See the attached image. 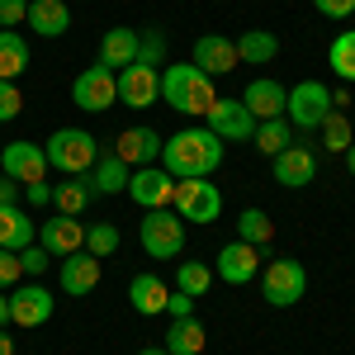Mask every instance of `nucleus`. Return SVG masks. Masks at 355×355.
<instances>
[{
	"instance_id": "1",
	"label": "nucleus",
	"mask_w": 355,
	"mask_h": 355,
	"mask_svg": "<svg viewBox=\"0 0 355 355\" xmlns=\"http://www.w3.org/2000/svg\"><path fill=\"white\" fill-rule=\"evenodd\" d=\"M162 166L175 180H204L223 166V137L209 128H180L162 142Z\"/></svg>"
},
{
	"instance_id": "2",
	"label": "nucleus",
	"mask_w": 355,
	"mask_h": 355,
	"mask_svg": "<svg viewBox=\"0 0 355 355\" xmlns=\"http://www.w3.org/2000/svg\"><path fill=\"white\" fill-rule=\"evenodd\" d=\"M162 100H166L175 114L204 119V114H209V105L218 100V95H214V76H204L194 62L166 67V71H162Z\"/></svg>"
},
{
	"instance_id": "3",
	"label": "nucleus",
	"mask_w": 355,
	"mask_h": 355,
	"mask_svg": "<svg viewBox=\"0 0 355 355\" xmlns=\"http://www.w3.org/2000/svg\"><path fill=\"white\" fill-rule=\"evenodd\" d=\"M43 157L62 175H90V166L100 162V142H95V133H85V128H57L43 142Z\"/></svg>"
},
{
	"instance_id": "4",
	"label": "nucleus",
	"mask_w": 355,
	"mask_h": 355,
	"mask_svg": "<svg viewBox=\"0 0 355 355\" xmlns=\"http://www.w3.org/2000/svg\"><path fill=\"white\" fill-rule=\"evenodd\" d=\"M137 242L152 261H175L185 251V218L175 209H147V218L137 227Z\"/></svg>"
},
{
	"instance_id": "5",
	"label": "nucleus",
	"mask_w": 355,
	"mask_h": 355,
	"mask_svg": "<svg viewBox=\"0 0 355 355\" xmlns=\"http://www.w3.org/2000/svg\"><path fill=\"white\" fill-rule=\"evenodd\" d=\"M336 110L331 105V90L322 81H299L289 90V100H284V119L294 123V133H313V128H322V119Z\"/></svg>"
},
{
	"instance_id": "6",
	"label": "nucleus",
	"mask_w": 355,
	"mask_h": 355,
	"mask_svg": "<svg viewBox=\"0 0 355 355\" xmlns=\"http://www.w3.org/2000/svg\"><path fill=\"white\" fill-rule=\"evenodd\" d=\"M266 303L270 308H294V303L308 294V270H303V261L294 256H275L270 266H266Z\"/></svg>"
},
{
	"instance_id": "7",
	"label": "nucleus",
	"mask_w": 355,
	"mask_h": 355,
	"mask_svg": "<svg viewBox=\"0 0 355 355\" xmlns=\"http://www.w3.org/2000/svg\"><path fill=\"white\" fill-rule=\"evenodd\" d=\"M204 128H209L214 137H223V142H251V133H256V119H251V110H246L242 100L218 95V100L209 105V114H204Z\"/></svg>"
},
{
	"instance_id": "8",
	"label": "nucleus",
	"mask_w": 355,
	"mask_h": 355,
	"mask_svg": "<svg viewBox=\"0 0 355 355\" xmlns=\"http://www.w3.org/2000/svg\"><path fill=\"white\" fill-rule=\"evenodd\" d=\"M175 214L180 218H190V223H214L223 214V194L218 185L204 175V180H175Z\"/></svg>"
},
{
	"instance_id": "9",
	"label": "nucleus",
	"mask_w": 355,
	"mask_h": 355,
	"mask_svg": "<svg viewBox=\"0 0 355 355\" xmlns=\"http://www.w3.org/2000/svg\"><path fill=\"white\" fill-rule=\"evenodd\" d=\"M71 100H76V110L85 114H105L119 100V71H110V67H85L81 76H76V85H71Z\"/></svg>"
},
{
	"instance_id": "10",
	"label": "nucleus",
	"mask_w": 355,
	"mask_h": 355,
	"mask_svg": "<svg viewBox=\"0 0 355 355\" xmlns=\"http://www.w3.org/2000/svg\"><path fill=\"white\" fill-rule=\"evenodd\" d=\"M5 294H10V322H15V327H43L57 313V299L43 289V279L15 284V289H5Z\"/></svg>"
},
{
	"instance_id": "11",
	"label": "nucleus",
	"mask_w": 355,
	"mask_h": 355,
	"mask_svg": "<svg viewBox=\"0 0 355 355\" xmlns=\"http://www.w3.org/2000/svg\"><path fill=\"white\" fill-rule=\"evenodd\" d=\"M128 199L137 209H171L175 199V175L166 166H137L128 175Z\"/></svg>"
},
{
	"instance_id": "12",
	"label": "nucleus",
	"mask_w": 355,
	"mask_h": 355,
	"mask_svg": "<svg viewBox=\"0 0 355 355\" xmlns=\"http://www.w3.org/2000/svg\"><path fill=\"white\" fill-rule=\"evenodd\" d=\"M162 100V71H152V67H123L119 71V105H128V110H152Z\"/></svg>"
},
{
	"instance_id": "13",
	"label": "nucleus",
	"mask_w": 355,
	"mask_h": 355,
	"mask_svg": "<svg viewBox=\"0 0 355 355\" xmlns=\"http://www.w3.org/2000/svg\"><path fill=\"white\" fill-rule=\"evenodd\" d=\"M275 162V180L284 185V190H303V185H313L318 180V152L313 147H303V142H289Z\"/></svg>"
},
{
	"instance_id": "14",
	"label": "nucleus",
	"mask_w": 355,
	"mask_h": 355,
	"mask_svg": "<svg viewBox=\"0 0 355 355\" xmlns=\"http://www.w3.org/2000/svg\"><path fill=\"white\" fill-rule=\"evenodd\" d=\"M0 171L19 185H33V180H48V157H43L38 142H10L0 152Z\"/></svg>"
},
{
	"instance_id": "15",
	"label": "nucleus",
	"mask_w": 355,
	"mask_h": 355,
	"mask_svg": "<svg viewBox=\"0 0 355 355\" xmlns=\"http://www.w3.org/2000/svg\"><path fill=\"white\" fill-rule=\"evenodd\" d=\"M214 275L218 279H227V284H251L256 275H261V246H251V242H227L218 251V266H214Z\"/></svg>"
},
{
	"instance_id": "16",
	"label": "nucleus",
	"mask_w": 355,
	"mask_h": 355,
	"mask_svg": "<svg viewBox=\"0 0 355 355\" xmlns=\"http://www.w3.org/2000/svg\"><path fill=\"white\" fill-rule=\"evenodd\" d=\"M194 67H199L204 76H227V71H237V67H242V57H237V38L204 33V38L194 43Z\"/></svg>"
},
{
	"instance_id": "17",
	"label": "nucleus",
	"mask_w": 355,
	"mask_h": 355,
	"mask_svg": "<svg viewBox=\"0 0 355 355\" xmlns=\"http://www.w3.org/2000/svg\"><path fill=\"white\" fill-rule=\"evenodd\" d=\"M57 279H62V294H71V299H85L95 284H100V256H90V251H71V256H62V270H57Z\"/></svg>"
},
{
	"instance_id": "18",
	"label": "nucleus",
	"mask_w": 355,
	"mask_h": 355,
	"mask_svg": "<svg viewBox=\"0 0 355 355\" xmlns=\"http://www.w3.org/2000/svg\"><path fill=\"white\" fill-rule=\"evenodd\" d=\"M162 142L166 137L157 128H123V133L114 137V157L128 166H152L162 157Z\"/></svg>"
},
{
	"instance_id": "19",
	"label": "nucleus",
	"mask_w": 355,
	"mask_h": 355,
	"mask_svg": "<svg viewBox=\"0 0 355 355\" xmlns=\"http://www.w3.org/2000/svg\"><path fill=\"white\" fill-rule=\"evenodd\" d=\"M38 246L48 251V256H71V251H81L85 246V227L76 218H67V214H57L38 227Z\"/></svg>"
},
{
	"instance_id": "20",
	"label": "nucleus",
	"mask_w": 355,
	"mask_h": 355,
	"mask_svg": "<svg viewBox=\"0 0 355 355\" xmlns=\"http://www.w3.org/2000/svg\"><path fill=\"white\" fill-rule=\"evenodd\" d=\"M284 100H289V90L279 81H270V76H256V81L242 90V105L251 110L256 123H261V119H279V114H284Z\"/></svg>"
},
{
	"instance_id": "21",
	"label": "nucleus",
	"mask_w": 355,
	"mask_h": 355,
	"mask_svg": "<svg viewBox=\"0 0 355 355\" xmlns=\"http://www.w3.org/2000/svg\"><path fill=\"white\" fill-rule=\"evenodd\" d=\"M24 24L33 28L38 38H62V33L71 28V10H67V0H28Z\"/></svg>"
},
{
	"instance_id": "22",
	"label": "nucleus",
	"mask_w": 355,
	"mask_h": 355,
	"mask_svg": "<svg viewBox=\"0 0 355 355\" xmlns=\"http://www.w3.org/2000/svg\"><path fill=\"white\" fill-rule=\"evenodd\" d=\"M95 62L110 67V71L133 67L137 62V28H110V33L100 38V57H95Z\"/></svg>"
},
{
	"instance_id": "23",
	"label": "nucleus",
	"mask_w": 355,
	"mask_h": 355,
	"mask_svg": "<svg viewBox=\"0 0 355 355\" xmlns=\"http://www.w3.org/2000/svg\"><path fill=\"white\" fill-rule=\"evenodd\" d=\"M166 299H171L166 279H157V275H133V284H128V303H133V313L157 318V313H166Z\"/></svg>"
},
{
	"instance_id": "24",
	"label": "nucleus",
	"mask_w": 355,
	"mask_h": 355,
	"mask_svg": "<svg viewBox=\"0 0 355 355\" xmlns=\"http://www.w3.org/2000/svg\"><path fill=\"white\" fill-rule=\"evenodd\" d=\"M90 199H95L90 175H67L62 185H53V204H57V214H67V218H81L90 209Z\"/></svg>"
},
{
	"instance_id": "25",
	"label": "nucleus",
	"mask_w": 355,
	"mask_h": 355,
	"mask_svg": "<svg viewBox=\"0 0 355 355\" xmlns=\"http://www.w3.org/2000/svg\"><path fill=\"white\" fill-rule=\"evenodd\" d=\"M33 218H28L19 204H0V246L5 251H24V246H33Z\"/></svg>"
},
{
	"instance_id": "26",
	"label": "nucleus",
	"mask_w": 355,
	"mask_h": 355,
	"mask_svg": "<svg viewBox=\"0 0 355 355\" xmlns=\"http://www.w3.org/2000/svg\"><path fill=\"white\" fill-rule=\"evenodd\" d=\"M204 346H209V336H204V322L199 318H175L166 327V351L171 355H199Z\"/></svg>"
},
{
	"instance_id": "27",
	"label": "nucleus",
	"mask_w": 355,
	"mask_h": 355,
	"mask_svg": "<svg viewBox=\"0 0 355 355\" xmlns=\"http://www.w3.org/2000/svg\"><path fill=\"white\" fill-rule=\"evenodd\" d=\"M128 175H133V166L119 162L114 152L90 166V185H95V194H128Z\"/></svg>"
},
{
	"instance_id": "28",
	"label": "nucleus",
	"mask_w": 355,
	"mask_h": 355,
	"mask_svg": "<svg viewBox=\"0 0 355 355\" xmlns=\"http://www.w3.org/2000/svg\"><path fill=\"white\" fill-rule=\"evenodd\" d=\"M251 142L261 147V157H279L289 142H294V123L279 114V119H261L256 123V133H251Z\"/></svg>"
},
{
	"instance_id": "29",
	"label": "nucleus",
	"mask_w": 355,
	"mask_h": 355,
	"mask_svg": "<svg viewBox=\"0 0 355 355\" xmlns=\"http://www.w3.org/2000/svg\"><path fill=\"white\" fill-rule=\"evenodd\" d=\"M24 67H28V43H24V33L0 28V81L24 76Z\"/></svg>"
},
{
	"instance_id": "30",
	"label": "nucleus",
	"mask_w": 355,
	"mask_h": 355,
	"mask_svg": "<svg viewBox=\"0 0 355 355\" xmlns=\"http://www.w3.org/2000/svg\"><path fill=\"white\" fill-rule=\"evenodd\" d=\"M275 53H279V38H275L270 28H246L242 38H237V57H242L246 67H266Z\"/></svg>"
},
{
	"instance_id": "31",
	"label": "nucleus",
	"mask_w": 355,
	"mask_h": 355,
	"mask_svg": "<svg viewBox=\"0 0 355 355\" xmlns=\"http://www.w3.org/2000/svg\"><path fill=\"white\" fill-rule=\"evenodd\" d=\"M327 67L336 71V81L355 85V28H346V33H336L327 48Z\"/></svg>"
},
{
	"instance_id": "32",
	"label": "nucleus",
	"mask_w": 355,
	"mask_h": 355,
	"mask_svg": "<svg viewBox=\"0 0 355 355\" xmlns=\"http://www.w3.org/2000/svg\"><path fill=\"white\" fill-rule=\"evenodd\" d=\"M237 237L266 251V246H270V237H275V223L266 218L261 209H242V218H237Z\"/></svg>"
},
{
	"instance_id": "33",
	"label": "nucleus",
	"mask_w": 355,
	"mask_h": 355,
	"mask_svg": "<svg viewBox=\"0 0 355 355\" xmlns=\"http://www.w3.org/2000/svg\"><path fill=\"white\" fill-rule=\"evenodd\" d=\"M209 284H214V270H209L204 261H185V266L175 270V289H180V294H190V299L209 294Z\"/></svg>"
},
{
	"instance_id": "34",
	"label": "nucleus",
	"mask_w": 355,
	"mask_h": 355,
	"mask_svg": "<svg viewBox=\"0 0 355 355\" xmlns=\"http://www.w3.org/2000/svg\"><path fill=\"white\" fill-rule=\"evenodd\" d=\"M137 67H152V71H162V67H166V28H147V33H137Z\"/></svg>"
},
{
	"instance_id": "35",
	"label": "nucleus",
	"mask_w": 355,
	"mask_h": 355,
	"mask_svg": "<svg viewBox=\"0 0 355 355\" xmlns=\"http://www.w3.org/2000/svg\"><path fill=\"white\" fill-rule=\"evenodd\" d=\"M351 142H355V133H351V123H346V114L331 110L327 119H322V147H327V152H346Z\"/></svg>"
},
{
	"instance_id": "36",
	"label": "nucleus",
	"mask_w": 355,
	"mask_h": 355,
	"mask_svg": "<svg viewBox=\"0 0 355 355\" xmlns=\"http://www.w3.org/2000/svg\"><path fill=\"white\" fill-rule=\"evenodd\" d=\"M85 251L90 256H114L119 251V227L114 223H90L85 227Z\"/></svg>"
},
{
	"instance_id": "37",
	"label": "nucleus",
	"mask_w": 355,
	"mask_h": 355,
	"mask_svg": "<svg viewBox=\"0 0 355 355\" xmlns=\"http://www.w3.org/2000/svg\"><path fill=\"white\" fill-rule=\"evenodd\" d=\"M19 110H24V95H19V85H15V81H0V123L19 119Z\"/></svg>"
},
{
	"instance_id": "38",
	"label": "nucleus",
	"mask_w": 355,
	"mask_h": 355,
	"mask_svg": "<svg viewBox=\"0 0 355 355\" xmlns=\"http://www.w3.org/2000/svg\"><path fill=\"white\" fill-rule=\"evenodd\" d=\"M24 279V266H19V251H5L0 246V289H15Z\"/></svg>"
},
{
	"instance_id": "39",
	"label": "nucleus",
	"mask_w": 355,
	"mask_h": 355,
	"mask_svg": "<svg viewBox=\"0 0 355 355\" xmlns=\"http://www.w3.org/2000/svg\"><path fill=\"white\" fill-rule=\"evenodd\" d=\"M19 266H24V275L43 279V270H48V251H43V246H24V251H19Z\"/></svg>"
},
{
	"instance_id": "40",
	"label": "nucleus",
	"mask_w": 355,
	"mask_h": 355,
	"mask_svg": "<svg viewBox=\"0 0 355 355\" xmlns=\"http://www.w3.org/2000/svg\"><path fill=\"white\" fill-rule=\"evenodd\" d=\"M28 15V0H0V28H19Z\"/></svg>"
},
{
	"instance_id": "41",
	"label": "nucleus",
	"mask_w": 355,
	"mask_h": 355,
	"mask_svg": "<svg viewBox=\"0 0 355 355\" xmlns=\"http://www.w3.org/2000/svg\"><path fill=\"white\" fill-rule=\"evenodd\" d=\"M313 10H318V15H327V19H351V15H355V0H313Z\"/></svg>"
},
{
	"instance_id": "42",
	"label": "nucleus",
	"mask_w": 355,
	"mask_h": 355,
	"mask_svg": "<svg viewBox=\"0 0 355 355\" xmlns=\"http://www.w3.org/2000/svg\"><path fill=\"white\" fill-rule=\"evenodd\" d=\"M166 313H171V322H175V318H194V299H190V294H180V289H175V294L166 299Z\"/></svg>"
},
{
	"instance_id": "43",
	"label": "nucleus",
	"mask_w": 355,
	"mask_h": 355,
	"mask_svg": "<svg viewBox=\"0 0 355 355\" xmlns=\"http://www.w3.org/2000/svg\"><path fill=\"white\" fill-rule=\"evenodd\" d=\"M24 199L33 209H43V204H53V185L48 180H33V185H24Z\"/></svg>"
},
{
	"instance_id": "44",
	"label": "nucleus",
	"mask_w": 355,
	"mask_h": 355,
	"mask_svg": "<svg viewBox=\"0 0 355 355\" xmlns=\"http://www.w3.org/2000/svg\"><path fill=\"white\" fill-rule=\"evenodd\" d=\"M19 199H24L19 180H10V175H5V180H0V204H19Z\"/></svg>"
},
{
	"instance_id": "45",
	"label": "nucleus",
	"mask_w": 355,
	"mask_h": 355,
	"mask_svg": "<svg viewBox=\"0 0 355 355\" xmlns=\"http://www.w3.org/2000/svg\"><path fill=\"white\" fill-rule=\"evenodd\" d=\"M5 322H10V294L0 289V327H5Z\"/></svg>"
},
{
	"instance_id": "46",
	"label": "nucleus",
	"mask_w": 355,
	"mask_h": 355,
	"mask_svg": "<svg viewBox=\"0 0 355 355\" xmlns=\"http://www.w3.org/2000/svg\"><path fill=\"white\" fill-rule=\"evenodd\" d=\"M0 355H15V341H10V331L0 327Z\"/></svg>"
},
{
	"instance_id": "47",
	"label": "nucleus",
	"mask_w": 355,
	"mask_h": 355,
	"mask_svg": "<svg viewBox=\"0 0 355 355\" xmlns=\"http://www.w3.org/2000/svg\"><path fill=\"white\" fill-rule=\"evenodd\" d=\"M346 171H351V175H355V142H351V147H346Z\"/></svg>"
},
{
	"instance_id": "48",
	"label": "nucleus",
	"mask_w": 355,
	"mask_h": 355,
	"mask_svg": "<svg viewBox=\"0 0 355 355\" xmlns=\"http://www.w3.org/2000/svg\"><path fill=\"white\" fill-rule=\"evenodd\" d=\"M137 355H171L166 346H147V351H137Z\"/></svg>"
}]
</instances>
